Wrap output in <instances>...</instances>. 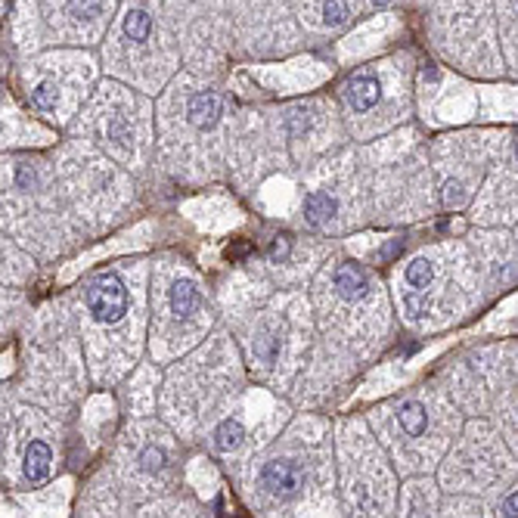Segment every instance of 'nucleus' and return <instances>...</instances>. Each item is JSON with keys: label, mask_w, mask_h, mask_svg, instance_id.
Instances as JSON below:
<instances>
[{"label": "nucleus", "mask_w": 518, "mask_h": 518, "mask_svg": "<svg viewBox=\"0 0 518 518\" xmlns=\"http://www.w3.org/2000/svg\"><path fill=\"white\" fill-rule=\"evenodd\" d=\"M87 310L97 323H118L128 314V289L118 274H99L87 285Z\"/></svg>", "instance_id": "f257e3e1"}, {"label": "nucleus", "mask_w": 518, "mask_h": 518, "mask_svg": "<svg viewBox=\"0 0 518 518\" xmlns=\"http://www.w3.org/2000/svg\"><path fill=\"white\" fill-rule=\"evenodd\" d=\"M261 487L276 500H295L304 487V471L292 460H274L261 469Z\"/></svg>", "instance_id": "f03ea898"}, {"label": "nucleus", "mask_w": 518, "mask_h": 518, "mask_svg": "<svg viewBox=\"0 0 518 518\" xmlns=\"http://www.w3.org/2000/svg\"><path fill=\"white\" fill-rule=\"evenodd\" d=\"M344 99H348V106L354 112H369L378 99H382V87H378V81L369 75L351 78V81L344 84Z\"/></svg>", "instance_id": "7ed1b4c3"}, {"label": "nucleus", "mask_w": 518, "mask_h": 518, "mask_svg": "<svg viewBox=\"0 0 518 518\" xmlns=\"http://www.w3.org/2000/svg\"><path fill=\"white\" fill-rule=\"evenodd\" d=\"M335 289L344 301H360L369 292V276L360 264H342L335 270Z\"/></svg>", "instance_id": "20e7f679"}, {"label": "nucleus", "mask_w": 518, "mask_h": 518, "mask_svg": "<svg viewBox=\"0 0 518 518\" xmlns=\"http://www.w3.org/2000/svg\"><path fill=\"white\" fill-rule=\"evenodd\" d=\"M190 122L196 124V128L208 131L215 128L217 122H221V103H217L215 94H196L190 99Z\"/></svg>", "instance_id": "39448f33"}, {"label": "nucleus", "mask_w": 518, "mask_h": 518, "mask_svg": "<svg viewBox=\"0 0 518 518\" xmlns=\"http://www.w3.org/2000/svg\"><path fill=\"white\" fill-rule=\"evenodd\" d=\"M335 215H338V202H335V196H329V192L314 190L308 199H304V217H308V224H314V227L329 224Z\"/></svg>", "instance_id": "423d86ee"}, {"label": "nucleus", "mask_w": 518, "mask_h": 518, "mask_svg": "<svg viewBox=\"0 0 518 518\" xmlns=\"http://www.w3.org/2000/svg\"><path fill=\"white\" fill-rule=\"evenodd\" d=\"M50 462H53V453L44 441H31L28 450H25V478L28 481H44L50 475Z\"/></svg>", "instance_id": "0eeeda50"}, {"label": "nucleus", "mask_w": 518, "mask_h": 518, "mask_svg": "<svg viewBox=\"0 0 518 518\" xmlns=\"http://www.w3.org/2000/svg\"><path fill=\"white\" fill-rule=\"evenodd\" d=\"M168 298H171L174 317H190V314H196V308H199V289L190 280H177L174 285H171Z\"/></svg>", "instance_id": "6e6552de"}, {"label": "nucleus", "mask_w": 518, "mask_h": 518, "mask_svg": "<svg viewBox=\"0 0 518 518\" xmlns=\"http://www.w3.org/2000/svg\"><path fill=\"white\" fill-rule=\"evenodd\" d=\"M215 450L217 453H230V450H236L239 444H242V437H245V428H242V422L239 419H224L221 425L215 428Z\"/></svg>", "instance_id": "1a4fd4ad"}, {"label": "nucleus", "mask_w": 518, "mask_h": 518, "mask_svg": "<svg viewBox=\"0 0 518 518\" xmlns=\"http://www.w3.org/2000/svg\"><path fill=\"white\" fill-rule=\"evenodd\" d=\"M397 419H401L403 431H407L410 437H419L425 431V425H428V413H425V407L419 401H407L401 410H397Z\"/></svg>", "instance_id": "9d476101"}, {"label": "nucleus", "mask_w": 518, "mask_h": 518, "mask_svg": "<svg viewBox=\"0 0 518 518\" xmlns=\"http://www.w3.org/2000/svg\"><path fill=\"white\" fill-rule=\"evenodd\" d=\"M124 31H128V37H131L134 44L149 41V35H152V19L146 16L143 10H131L128 16H124Z\"/></svg>", "instance_id": "9b49d317"}, {"label": "nucleus", "mask_w": 518, "mask_h": 518, "mask_svg": "<svg viewBox=\"0 0 518 518\" xmlns=\"http://www.w3.org/2000/svg\"><path fill=\"white\" fill-rule=\"evenodd\" d=\"M407 283L413 285V289H428V283L435 280V267H431V261H425V258H416L413 264H407Z\"/></svg>", "instance_id": "f8f14e48"}, {"label": "nucleus", "mask_w": 518, "mask_h": 518, "mask_svg": "<svg viewBox=\"0 0 518 518\" xmlns=\"http://www.w3.org/2000/svg\"><path fill=\"white\" fill-rule=\"evenodd\" d=\"M348 3L344 0H326V6H323V22L329 25V28H338V25L348 22Z\"/></svg>", "instance_id": "ddd939ff"}, {"label": "nucleus", "mask_w": 518, "mask_h": 518, "mask_svg": "<svg viewBox=\"0 0 518 518\" xmlns=\"http://www.w3.org/2000/svg\"><path fill=\"white\" fill-rule=\"evenodd\" d=\"M69 12L81 22H90L103 12V0H69Z\"/></svg>", "instance_id": "4468645a"}, {"label": "nucleus", "mask_w": 518, "mask_h": 518, "mask_svg": "<svg viewBox=\"0 0 518 518\" xmlns=\"http://www.w3.org/2000/svg\"><path fill=\"white\" fill-rule=\"evenodd\" d=\"M56 99H59V90H56V84H50V81H41L31 90V103H35L37 109H56Z\"/></svg>", "instance_id": "2eb2a0df"}, {"label": "nucleus", "mask_w": 518, "mask_h": 518, "mask_svg": "<svg viewBox=\"0 0 518 518\" xmlns=\"http://www.w3.org/2000/svg\"><path fill=\"white\" fill-rule=\"evenodd\" d=\"M140 466H143V471H162L165 469V453H162V450H156V447L143 450Z\"/></svg>", "instance_id": "dca6fc26"}, {"label": "nucleus", "mask_w": 518, "mask_h": 518, "mask_svg": "<svg viewBox=\"0 0 518 518\" xmlns=\"http://www.w3.org/2000/svg\"><path fill=\"white\" fill-rule=\"evenodd\" d=\"M462 202H466V192H462V183L450 181L447 187H444V205H447V208H460Z\"/></svg>", "instance_id": "f3484780"}, {"label": "nucleus", "mask_w": 518, "mask_h": 518, "mask_svg": "<svg viewBox=\"0 0 518 518\" xmlns=\"http://www.w3.org/2000/svg\"><path fill=\"white\" fill-rule=\"evenodd\" d=\"M106 134H109L115 143H128L131 140V134H128V128L122 124V118H112V122L106 124Z\"/></svg>", "instance_id": "a211bd4d"}, {"label": "nucleus", "mask_w": 518, "mask_h": 518, "mask_svg": "<svg viewBox=\"0 0 518 518\" xmlns=\"http://www.w3.org/2000/svg\"><path fill=\"white\" fill-rule=\"evenodd\" d=\"M289 249H292V239L289 236H276L274 245H270V258H274V261H283V258L289 255Z\"/></svg>", "instance_id": "6ab92c4d"}, {"label": "nucleus", "mask_w": 518, "mask_h": 518, "mask_svg": "<svg viewBox=\"0 0 518 518\" xmlns=\"http://www.w3.org/2000/svg\"><path fill=\"white\" fill-rule=\"evenodd\" d=\"M500 512L506 515V518H515L518 515V494H512V496H506V500H503Z\"/></svg>", "instance_id": "aec40b11"}, {"label": "nucleus", "mask_w": 518, "mask_h": 518, "mask_svg": "<svg viewBox=\"0 0 518 518\" xmlns=\"http://www.w3.org/2000/svg\"><path fill=\"white\" fill-rule=\"evenodd\" d=\"M16 181H19V187H28V183L35 181V171H31V174H28V168H25V165H22V168H19V174H16Z\"/></svg>", "instance_id": "412c9836"}, {"label": "nucleus", "mask_w": 518, "mask_h": 518, "mask_svg": "<svg viewBox=\"0 0 518 518\" xmlns=\"http://www.w3.org/2000/svg\"><path fill=\"white\" fill-rule=\"evenodd\" d=\"M373 3H378V6H388V3H391V0H373Z\"/></svg>", "instance_id": "4be33fe9"}, {"label": "nucleus", "mask_w": 518, "mask_h": 518, "mask_svg": "<svg viewBox=\"0 0 518 518\" xmlns=\"http://www.w3.org/2000/svg\"><path fill=\"white\" fill-rule=\"evenodd\" d=\"M515 156H518V143H515Z\"/></svg>", "instance_id": "5701e85b"}]
</instances>
